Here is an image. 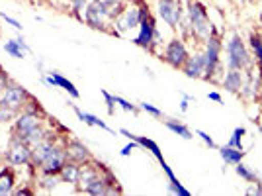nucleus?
<instances>
[{
    "instance_id": "30",
    "label": "nucleus",
    "mask_w": 262,
    "mask_h": 196,
    "mask_svg": "<svg viewBox=\"0 0 262 196\" xmlns=\"http://www.w3.org/2000/svg\"><path fill=\"white\" fill-rule=\"evenodd\" d=\"M245 133V130H235V133H233V140L229 142L231 147H241V143H239V138Z\"/></svg>"
},
{
    "instance_id": "7",
    "label": "nucleus",
    "mask_w": 262,
    "mask_h": 196,
    "mask_svg": "<svg viewBox=\"0 0 262 196\" xmlns=\"http://www.w3.org/2000/svg\"><path fill=\"white\" fill-rule=\"evenodd\" d=\"M24 98H26V92L24 88L20 87H8L4 90V96H2V106H8L12 110H18L24 104Z\"/></svg>"
},
{
    "instance_id": "21",
    "label": "nucleus",
    "mask_w": 262,
    "mask_h": 196,
    "mask_svg": "<svg viewBox=\"0 0 262 196\" xmlns=\"http://www.w3.org/2000/svg\"><path fill=\"white\" fill-rule=\"evenodd\" d=\"M241 85H243V79H241L239 69H233L225 79V88L231 92H237V90H241Z\"/></svg>"
},
{
    "instance_id": "40",
    "label": "nucleus",
    "mask_w": 262,
    "mask_h": 196,
    "mask_svg": "<svg viewBox=\"0 0 262 196\" xmlns=\"http://www.w3.org/2000/svg\"><path fill=\"white\" fill-rule=\"evenodd\" d=\"M102 2H106V4H110V2H116V0H102Z\"/></svg>"
},
{
    "instance_id": "23",
    "label": "nucleus",
    "mask_w": 262,
    "mask_h": 196,
    "mask_svg": "<svg viewBox=\"0 0 262 196\" xmlns=\"http://www.w3.org/2000/svg\"><path fill=\"white\" fill-rule=\"evenodd\" d=\"M14 186V179H12V173L8 171H2L0 173V194H8Z\"/></svg>"
},
{
    "instance_id": "34",
    "label": "nucleus",
    "mask_w": 262,
    "mask_h": 196,
    "mask_svg": "<svg viewBox=\"0 0 262 196\" xmlns=\"http://www.w3.org/2000/svg\"><path fill=\"white\" fill-rule=\"evenodd\" d=\"M237 173L243 174V177H245V179H249V181L252 179V173H249V171H247V167H243V165H239V167H237Z\"/></svg>"
},
{
    "instance_id": "17",
    "label": "nucleus",
    "mask_w": 262,
    "mask_h": 196,
    "mask_svg": "<svg viewBox=\"0 0 262 196\" xmlns=\"http://www.w3.org/2000/svg\"><path fill=\"white\" fill-rule=\"evenodd\" d=\"M53 149V145L47 142H39L37 145H33V151H32V159L35 165H41L43 163V159L49 155V151Z\"/></svg>"
},
{
    "instance_id": "38",
    "label": "nucleus",
    "mask_w": 262,
    "mask_h": 196,
    "mask_svg": "<svg viewBox=\"0 0 262 196\" xmlns=\"http://www.w3.org/2000/svg\"><path fill=\"white\" fill-rule=\"evenodd\" d=\"M131 149H133V143H129V145H125V147L121 149V155H129Z\"/></svg>"
},
{
    "instance_id": "6",
    "label": "nucleus",
    "mask_w": 262,
    "mask_h": 196,
    "mask_svg": "<svg viewBox=\"0 0 262 196\" xmlns=\"http://www.w3.org/2000/svg\"><path fill=\"white\" fill-rule=\"evenodd\" d=\"M186 59H188V55H186L182 42H178V40L170 42L168 49H166V61L172 67H182L186 63Z\"/></svg>"
},
{
    "instance_id": "28",
    "label": "nucleus",
    "mask_w": 262,
    "mask_h": 196,
    "mask_svg": "<svg viewBox=\"0 0 262 196\" xmlns=\"http://www.w3.org/2000/svg\"><path fill=\"white\" fill-rule=\"evenodd\" d=\"M14 112H16V110H12V108H8V106H2V104H0V122L12 118V114H14Z\"/></svg>"
},
{
    "instance_id": "8",
    "label": "nucleus",
    "mask_w": 262,
    "mask_h": 196,
    "mask_svg": "<svg viewBox=\"0 0 262 196\" xmlns=\"http://www.w3.org/2000/svg\"><path fill=\"white\" fill-rule=\"evenodd\" d=\"M32 159V149L22 142H16L8 151V161L14 165H24Z\"/></svg>"
},
{
    "instance_id": "12",
    "label": "nucleus",
    "mask_w": 262,
    "mask_h": 196,
    "mask_svg": "<svg viewBox=\"0 0 262 196\" xmlns=\"http://www.w3.org/2000/svg\"><path fill=\"white\" fill-rule=\"evenodd\" d=\"M184 71L188 76H200L206 71V61H204V55H196L192 59H186Z\"/></svg>"
},
{
    "instance_id": "9",
    "label": "nucleus",
    "mask_w": 262,
    "mask_h": 196,
    "mask_svg": "<svg viewBox=\"0 0 262 196\" xmlns=\"http://www.w3.org/2000/svg\"><path fill=\"white\" fill-rule=\"evenodd\" d=\"M35 128H39V120H37L35 114H30V112L20 116L18 122H16V130H18V133H22L24 138H26L28 133H32Z\"/></svg>"
},
{
    "instance_id": "35",
    "label": "nucleus",
    "mask_w": 262,
    "mask_h": 196,
    "mask_svg": "<svg viewBox=\"0 0 262 196\" xmlns=\"http://www.w3.org/2000/svg\"><path fill=\"white\" fill-rule=\"evenodd\" d=\"M141 108H143V110H147V112H151V114H155V116H159V114H161V110H157L155 106H151V104H147V102L143 104Z\"/></svg>"
},
{
    "instance_id": "31",
    "label": "nucleus",
    "mask_w": 262,
    "mask_h": 196,
    "mask_svg": "<svg viewBox=\"0 0 262 196\" xmlns=\"http://www.w3.org/2000/svg\"><path fill=\"white\" fill-rule=\"evenodd\" d=\"M252 47H254V51L258 53V59H260V63H262V40L252 37Z\"/></svg>"
},
{
    "instance_id": "19",
    "label": "nucleus",
    "mask_w": 262,
    "mask_h": 196,
    "mask_svg": "<svg viewBox=\"0 0 262 196\" xmlns=\"http://www.w3.org/2000/svg\"><path fill=\"white\" fill-rule=\"evenodd\" d=\"M61 179L67 181V183H78V174H80V169H78L75 163H65L61 167Z\"/></svg>"
},
{
    "instance_id": "20",
    "label": "nucleus",
    "mask_w": 262,
    "mask_h": 196,
    "mask_svg": "<svg viewBox=\"0 0 262 196\" xmlns=\"http://www.w3.org/2000/svg\"><path fill=\"white\" fill-rule=\"evenodd\" d=\"M84 190L90 192V194H106V192H112V190L108 188V185H106V181L100 179V174L92 181V183H88V185L84 186Z\"/></svg>"
},
{
    "instance_id": "3",
    "label": "nucleus",
    "mask_w": 262,
    "mask_h": 196,
    "mask_svg": "<svg viewBox=\"0 0 262 196\" xmlns=\"http://www.w3.org/2000/svg\"><path fill=\"white\" fill-rule=\"evenodd\" d=\"M190 20H192V26H194V30L200 37H208L211 26H209L208 16H206V12L200 4H194V2L190 4Z\"/></svg>"
},
{
    "instance_id": "15",
    "label": "nucleus",
    "mask_w": 262,
    "mask_h": 196,
    "mask_svg": "<svg viewBox=\"0 0 262 196\" xmlns=\"http://www.w3.org/2000/svg\"><path fill=\"white\" fill-rule=\"evenodd\" d=\"M121 133H123V135H127V138H131L133 142H137L139 145H143V147L151 149L155 157H157L159 161H163V155H161V149H159V145H157L155 142H151V140H147V138H141V135H133V133H129V131H125V130H121Z\"/></svg>"
},
{
    "instance_id": "36",
    "label": "nucleus",
    "mask_w": 262,
    "mask_h": 196,
    "mask_svg": "<svg viewBox=\"0 0 262 196\" xmlns=\"http://www.w3.org/2000/svg\"><path fill=\"white\" fill-rule=\"evenodd\" d=\"M198 133H200V135H202V138H204V142L208 143L209 147H215V143H213V140H211V138H209L208 133H204V131H198Z\"/></svg>"
},
{
    "instance_id": "10",
    "label": "nucleus",
    "mask_w": 262,
    "mask_h": 196,
    "mask_svg": "<svg viewBox=\"0 0 262 196\" xmlns=\"http://www.w3.org/2000/svg\"><path fill=\"white\" fill-rule=\"evenodd\" d=\"M153 37H155V22L151 18H143L141 33H139V37L135 40V44L141 45V47H147V45L153 42Z\"/></svg>"
},
{
    "instance_id": "29",
    "label": "nucleus",
    "mask_w": 262,
    "mask_h": 196,
    "mask_svg": "<svg viewBox=\"0 0 262 196\" xmlns=\"http://www.w3.org/2000/svg\"><path fill=\"white\" fill-rule=\"evenodd\" d=\"M55 185H57V179H55L53 174L45 173V177H43V186H45V188H53Z\"/></svg>"
},
{
    "instance_id": "5",
    "label": "nucleus",
    "mask_w": 262,
    "mask_h": 196,
    "mask_svg": "<svg viewBox=\"0 0 262 196\" xmlns=\"http://www.w3.org/2000/svg\"><path fill=\"white\" fill-rule=\"evenodd\" d=\"M159 10H161L164 22L170 26H176L180 20V8H178L176 0H159Z\"/></svg>"
},
{
    "instance_id": "27",
    "label": "nucleus",
    "mask_w": 262,
    "mask_h": 196,
    "mask_svg": "<svg viewBox=\"0 0 262 196\" xmlns=\"http://www.w3.org/2000/svg\"><path fill=\"white\" fill-rule=\"evenodd\" d=\"M28 143H32V145H37L39 142H43V131L39 130V128H35L32 133H28L26 138H24Z\"/></svg>"
},
{
    "instance_id": "22",
    "label": "nucleus",
    "mask_w": 262,
    "mask_h": 196,
    "mask_svg": "<svg viewBox=\"0 0 262 196\" xmlns=\"http://www.w3.org/2000/svg\"><path fill=\"white\" fill-rule=\"evenodd\" d=\"M221 157H223L227 163H239L241 159H243V153H241V149L223 147V149H221Z\"/></svg>"
},
{
    "instance_id": "18",
    "label": "nucleus",
    "mask_w": 262,
    "mask_h": 196,
    "mask_svg": "<svg viewBox=\"0 0 262 196\" xmlns=\"http://www.w3.org/2000/svg\"><path fill=\"white\" fill-rule=\"evenodd\" d=\"M4 49H6V53H10L12 57L22 59L24 53L28 51V45L24 44L22 40H12V42H8V44L4 45Z\"/></svg>"
},
{
    "instance_id": "26",
    "label": "nucleus",
    "mask_w": 262,
    "mask_h": 196,
    "mask_svg": "<svg viewBox=\"0 0 262 196\" xmlns=\"http://www.w3.org/2000/svg\"><path fill=\"white\" fill-rule=\"evenodd\" d=\"M166 128H168V130H172L174 133H178V135H182L184 140H190V138H192L190 130H188L186 126H182V124H176V122H166Z\"/></svg>"
},
{
    "instance_id": "33",
    "label": "nucleus",
    "mask_w": 262,
    "mask_h": 196,
    "mask_svg": "<svg viewBox=\"0 0 262 196\" xmlns=\"http://www.w3.org/2000/svg\"><path fill=\"white\" fill-rule=\"evenodd\" d=\"M0 18H4V20H6V22L10 24V26H14V28H16V30H22V26H20V22H16V20H14V18H10V16H6V14H4V12H0Z\"/></svg>"
},
{
    "instance_id": "13",
    "label": "nucleus",
    "mask_w": 262,
    "mask_h": 196,
    "mask_svg": "<svg viewBox=\"0 0 262 196\" xmlns=\"http://www.w3.org/2000/svg\"><path fill=\"white\" fill-rule=\"evenodd\" d=\"M67 157L71 159V161H75V163H82V161H86L88 159V149L82 145V143H71L69 147H67Z\"/></svg>"
},
{
    "instance_id": "37",
    "label": "nucleus",
    "mask_w": 262,
    "mask_h": 196,
    "mask_svg": "<svg viewBox=\"0 0 262 196\" xmlns=\"http://www.w3.org/2000/svg\"><path fill=\"white\" fill-rule=\"evenodd\" d=\"M84 4H86V0H73V8H75V10L84 8Z\"/></svg>"
},
{
    "instance_id": "2",
    "label": "nucleus",
    "mask_w": 262,
    "mask_h": 196,
    "mask_svg": "<svg viewBox=\"0 0 262 196\" xmlns=\"http://www.w3.org/2000/svg\"><path fill=\"white\" fill-rule=\"evenodd\" d=\"M247 63H249L247 49H245V45H243L239 35H235L229 44V65L231 69H243Z\"/></svg>"
},
{
    "instance_id": "32",
    "label": "nucleus",
    "mask_w": 262,
    "mask_h": 196,
    "mask_svg": "<svg viewBox=\"0 0 262 196\" xmlns=\"http://www.w3.org/2000/svg\"><path fill=\"white\" fill-rule=\"evenodd\" d=\"M102 94H104V98H106V104H108V112L112 114V112H114V104H116V100H114V96H110L106 90H102Z\"/></svg>"
},
{
    "instance_id": "1",
    "label": "nucleus",
    "mask_w": 262,
    "mask_h": 196,
    "mask_svg": "<svg viewBox=\"0 0 262 196\" xmlns=\"http://www.w3.org/2000/svg\"><path fill=\"white\" fill-rule=\"evenodd\" d=\"M112 4V2H110ZM110 4L102 2V0H94L92 4H88L86 8V22L92 28H102L104 26V18L110 16Z\"/></svg>"
},
{
    "instance_id": "16",
    "label": "nucleus",
    "mask_w": 262,
    "mask_h": 196,
    "mask_svg": "<svg viewBox=\"0 0 262 196\" xmlns=\"http://www.w3.org/2000/svg\"><path fill=\"white\" fill-rule=\"evenodd\" d=\"M141 20H143L141 12L137 10V8H131V10L125 12V16L120 20V28L121 30H131V28H135Z\"/></svg>"
},
{
    "instance_id": "14",
    "label": "nucleus",
    "mask_w": 262,
    "mask_h": 196,
    "mask_svg": "<svg viewBox=\"0 0 262 196\" xmlns=\"http://www.w3.org/2000/svg\"><path fill=\"white\" fill-rule=\"evenodd\" d=\"M217 55H219V44L215 40H209L208 51L204 55V61H206V73H211V69L217 63Z\"/></svg>"
},
{
    "instance_id": "24",
    "label": "nucleus",
    "mask_w": 262,
    "mask_h": 196,
    "mask_svg": "<svg viewBox=\"0 0 262 196\" xmlns=\"http://www.w3.org/2000/svg\"><path fill=\"white\" fill-rule=\"evenodd\" d=\"M77 116H78V118H80V120H82V122H86V124H90V126H100L102 130L112 131V130H110V128H108V126L104 124V122L98 120V118H96V116H92V114H86V112H80V110L77 108Z\"/></svg>"
},
{
    "instance_id": "4",
    "label": "nucleus",
    "mask_w": 262,
    "mask_h": 196,
    "mask_svg": "<svg viewBox=\"0 0 262 196\" xmlns=\"http://www.w3.org/2000/svg\"><path fill=\"white\" fill-rule=\"evenodd\" d=\"M65 165V153H61L57 147H53L49 155L43 159V163H41V169H43V173H49V174H55L61 171V167Z\"/></svg>"
},
{
    "instance_id": "25",
    "label": "nucleus",
    "mask_w": 262,
    "mask_h": 196,
    "mask_svg": "<svg viewBox=\"0 0 262 196\" xmlns=\"http://www.w3.org/2000/svg\"><path fill=\"white\" fill-rule=\"evenodd\" d=\"M98 177V173L94 171V169H80V174H78V183L82 185V188L88 185V183H92L94 179Z\"/></svg>"
},
{
    "instance_id": "11",
    "label": "nucleus",
    "mask_w": 262,
    "mask_h": 196,
    "mask_svg": "<svg viewBox=\"0 0 262 196\" xmlns=\"http://www.w3.org/2000/svg\"><path fill=\"white\" fill-rule=\"evenodd\" d=\"M45 83H49V85H53V87H63L71 94V96H75L77 98L78 96V90H77V87L71 83V81H67L65 76L63 75H59V73H51L49 76H45L43 79Z\"/></svg>"
},
{
    "instance_id": "39",
    "label": "nucleus",
    "mask_w": 262,
    "mask_h": 196,
    "mask_svg": "<svg viewBox=\"0 0 262 196\" xmlns=\"http://www.w3.org/2000/svg\"><path fill=\"white\" fill-rule=\"evenodd\" d=\"M209 98H211V100H215V102H221V96H219L217 92H211V94H209Z\"/></svg>"
}]
</instances>
